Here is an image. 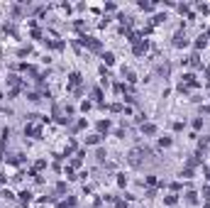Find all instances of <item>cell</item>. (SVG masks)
<instances>
[{"label": "cell", "instance_id": "obj_1", "mask_svg": "<svg viewBox=\"0 0 210 208\" xmlns=\"http://www.w3.org/2000/svg\"><path fill=\"white\" fill-rule=\"evenodd\" d=\"M25 135H32V137H39V135H42V130H39V127H32V125H29V127H25Z\"/></svg>", "mask_w": 210, "mask_h": 208}, {"label": "cell", "instance_id": "obj_2", "mask_svg": "<svg viewBox=\"0 0 210 208\" xmlns=\"http://www.w3.org/2000/svg\"><path fill=\"white\" fill-rule=\"evenodd\" d=\"M142 132H144V135H154V132H157V127L151 125V123H147V125L142 127Z\"/></svg>", "mask_w": 210, "mask_h": 208}, {"label": "cell", "instance_id": "obj_3", "mask_svg": "<svg viewBox=\"0 0 210 208\" xmlns=\"http://www.w3.org/2000/svg\"><path fill=\"white\" fill-rule=\"evenodd\" d=\"M174 44H176V47H186V39H183L181 34H176V37H174Z\"/></svg>", "mask_w": 210, "mask_h": 208}, {"label": "cell", "instance_id": "obj_4", "mask_svg": "<svg viewBox=\"0 0 210 208\" xmlns=\"http://www.w3.org/2000/svg\"><path fill=\"white\" fill-rule=\"evenodd\" d=\"M71 86H76V83H81V73H71V81H68Z\"/></svg>", "mask_w": 210, "mask_h": 208}, {"label": "cell", "instance_id": "obj_5", "mask_svg": "<svg viewBox=\"0 0 210 208\" xmlns=\"http://www.w3.org/2000/svg\"><path fill=\"white\" fill-rule=\"evenodd\" d=\"M144 49H147V42H144V44H142V42H137V44H135V54H142Z\"/></svg>", "mask_w": 210, "mask_h": 208}, {"label": "cell", "instance_id": "obj_6", "mask_svg": "<svg viewBox=\"0 0 210 208\" xmlns=\"http://www.w3.org/2000/svg\"><path fill=\"white\" fill-rule=\"evenodd\" d=\"M103 59H105V64H108V66H110V64H112V61H115V56H112V54H110V51H105V54H103Z\"/></svg>", "mask_w": 210, "mask_h": 208}, {"label": "cell", "instance_id": "obj_7", "mask_svg": "<svg viewBox=\"0 0 210 208\" xmlns=\"http://www.w3.org/2000/svg\"><path fill=\"white\" fill-rule=\"evenodd\" d=\"M20 198H22L25 203H29V201H32V194H29V191H22V194H20Z\"/></svg>", "mask_w": 210, "mask_h": 208}, {"label": "cell", "instance_id": "obj_8", "mask_svg": "<svg viewBox=\"0 0 210 208\" xmlns=\"http://www.w3.org/2000/svg\"><path fill=\"white\" fill-rule=\"evenodd\" d=\"M186 201H188V203H196L198 198H196V194H193V191H190V194H186Z\"/></svg>", "mask_w": 210, "mask_h": 208}, {"label": "cell", "instance_id": "obj_9", "mask_svg": "<svg viewBox=\"0 0 210 208\" xmlns=\"http://www.w3.org/2000/svg\"><path fill=\"white\" fill-rule=\"evenodd\" d=\"M88 142H90V144H98V142H100V135H90Z\"/></svg>", "mask_w": 210, "mask_h": 208}, {"label": "cell", "instance_id": "obj_10", "mask_svg": "<svg viewBox=\"0 0 210 208\" xmlns=\"http://www.w3.org/2000/svg\"><path fill=\"white\" fill-rule=\"evenodd\" d=\"M205 42H208V37H200V39H198V42H196V47H198V49H200V47H205Z\"/></svg>", "mask_w": 210, "mask_h": 208}, {"label": "cell", "instance_id": "obj_11", "mask_svg": "<svg viewBox=\"0 0 210 208\" xmlns=\"http://www.w3.org/2000/svg\"><path fill=\"white\" fill-rule=\"evenodd\" d=\"M159 144H161V147H169V144H171V140H169V137H161V140H159Z\"/></svg>", "mask_w": 210, "mask_h": 208}, {"label": "cell", "instance_id": "obj_12", "mask_svg": "<svg viewBox=\"0 0 210 208\" xmlns=\"http://www.w3.org/2000/svg\"><path fill=\"white\" fill-rule=\"evenodd\" d=\"M190 64H193V66H200V61H198V54H193V56H190Z\"/></svg>", "mask_w": 210, "mask_h": 208}, {"label": "cell", "instance_id": "obj_13", "mask_svg": "<svg viewBox=\"0 0 210 208\" xmlns=\"http://www.w3.org/2000/svg\"><path fill=\"white\" fill-rule=\"evenodd\" d=\"M0 181H5V176H3V172H0Z\"/></svg>", "mask_w": 210, "mask_h": 208}]
</instances>
